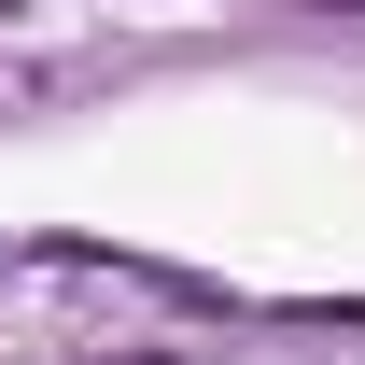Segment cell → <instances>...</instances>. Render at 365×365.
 Wrapping results in <instances>:
<instances>
[{"instance_id":"cell-1","label":"cell","mask_w":365,"mask_h":365,"mask_svg":"<svg viewBox=\"0 0 365 365\" xmlns=\"http://www.w3.org/2000/svg\"><path fill=\"white\" fill-rule=\"evenodd\" d=\"M98 365H182V351H98Z\"/></svg>"},{"instance_id":"cell-2","label":"cell","mask_w":365,"mask_h":365,"mask_svg":"<svg viewBox=\"0 0 365 365\" xmlns=\"http://www.w3.org/2000/svg\"><path fill=\"white\" fill-rule=\"evenodd\" d=\"M323 14H365V0H323Z\"/></svg>"}]
</instances>
